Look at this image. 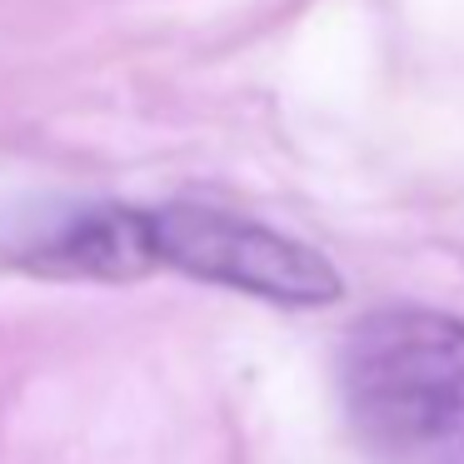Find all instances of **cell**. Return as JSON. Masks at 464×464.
<instances>
[{"mask_svg":"<svg viewBox=\"0 0 464 464\" xmlns=\"http://www.w3.org/2000/svg\"><path fill=\"white\" fill-rule=\"evenodd\" d=\"M350 420L380 450H444L464 440V320L380 310L340 354Z\"/></svg>","mask_w":464,"mask_h":464,"instance_id":"cell-1","label":"cell"},{"mask_svg":"<svg viewBox=\"0 0 464 464\" xmlns=\"http://www.w3.org/2000/svg\"><path fill=\"white\" fill-rule=\"evenodd\" d=\"M150 230L160 265H175L195 280L230 285L280 304H330L344 290L340 270L320 250L230 210L160 205L150 210Z\"/></svg>","mask_w":464,"mask_h":464,"instance_id":"cell-2","label":"cell"},{"mask_svg":"<svg viewBox=\"0 0 464 464\" xmlns=\"http://www.w3.org/2000/svg\"><path fill=\"white\" fill-rule=\"evenodd\" d=\"M5 260L45 280H140L160 265L150 210L130 205H55L5 240Z\"/></svg>","mask_w":464,"mask_h":464,"instance_id":"cell-3","label":"cell"}]
</instances>
